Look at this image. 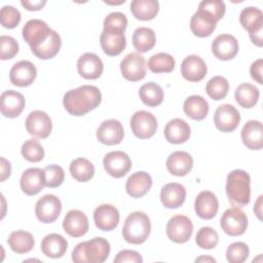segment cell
<instances>
[{"label":"cell","mask_w":263,"mask_h":263,"mask_svg":"<svg viewBox=\"0 0 263 263\" xmlns=\"http://www.w3.org/2000/svg\"><path fill=\"white\" fill-rule=\"evenodd\" d=\"M101 101L102 93L97 86L81 85L64 95L63 105L70 115L83 116L99 107Z\"/></svg>","instance_id":"obj_1"},{"label":"cell","mask_w":263,"mask_h":263,"mask_svg":"<svg viewBox=\"0 0 263 263\" xmlns=\"http://www.w3.org/2000/svg\"><path fill=\"white\" fill-rule=\"evenodd\" d=\"M109 254V241L104 237H95L79 242L72 252V260L75 263H103Z\"/></svg>","instance_id":"obj_2"},{"label":"cell","mask_w":263,"mask_h":263,"mask_svg":"<svg viewBox=\"0 0 263 263\" xmlns=\"http://www.w3.org/2000/svg\"><path fill=\"white\" fill-rule=\"evenodd\" d=\"M226 194L229 201L238 208L245 206L251 199V177L243 170L230 172L226 180Z\"/></svg>","instance_id":"obj_3"},{"label":"cell","mask_w":263,"mask_h":263,"mask_svg":"<svg viewBox=\"0 0 263 263\" xmlns=\"http://www.w3.org/2000/svg\"><path fill=\"white\" fill-rule=\"evenodd\" d=\"M151 232L149 217L143 212L130 213L123 224L122 236L132 245H141L147 240Z\"/></svg>","instance_id":"obj_4"},{"label":"cell","mask_w":263,"mask_h":263,"mask_svg":"<svg viewBox=\"0 0 263 263\" xmlns=\"http://www.w3.org/2000/svg\"><path fill=\"white\" fill-rule=\"evenodd\" d=\"M220 226L222 230L230 236H238L246 232L248 227V217L238 206L227 209L221 219Z\"/></svg>","instance_id":"obj_5"},{"label":"cell","mask_w":263,"mask_h":263,"mask_svg":"<svg viewBox=\"0 0 263 263\" xmlns=\"http://www.w3.org/2000/svg\"><path fill=\"white\" fill-rule=\"evenodd\" d=\"M129 124L133 134L139 139H149L154 136L157 129L156 117L145 110L135 112L130 117Z\"/></svg>","instance_id":"obj_6"},{"label":"cell","mask_w":263,"mask_h":263,"mask_svg":"<svg viewBox=\"0 0 263 263\" xmlns=\"http://www.w3.org/2000/svg\"><path fill=\"white\" fill-rule=\"evenodd\" d=\"M165 231L172 241L184 243L190 239L193 233V224L187 216L176 215L168 220Z\"/></svg>","instance_id":"obj_7"},{"label":"cell","mask_w":263,"mask_h":263,"mask_svg":"<svg viewBox=\"0 0 263 263\" xmlns=\"http://www.w3.org/2000/svg\"><path fill=\"white\" fill-rule=\"evenodd\" d=\"M62 212V202L53 194H45L39 198L35 204V215L37 219L45 224L54 222Z\"/></svg>","instance_id":"obj_8"},{"label":"cell","mask_w":263,"mask_h":263,"mask_svg":"<svg viewBox=\"0 0 263 263\" xmlns=\"http://www.w3.org/2000/svg\"><path fill=\"white\" fill-rule=\"evenodd\" d=\"M120 71L122 76L128 81L142 80L146 76L145 58L139 52L126 54L120 63Z\"/></svg>","instance_id":"obj_9"},{"label":"cell","mask_w":263,"mask_h":263,"mask_svg":"<svg viewBox=\"0 0 263 263\" xmlns=\"http://www.w3.org/2000/svg\"><path fill=\"white\" fill-rule=\"evenodd\" d=\"M103 165L110 176L119 179L130 171L132 160L123 151H111L104 156Z\"/></svg>","instance_id":"obj_10"},{"label":"cell","mask_w":263,"mask_h":263,"mask_svg":"<svg viewBox=\"0 0 263 263\" xmlns=\"http://www.w3.org/2000/svg\"><path fill=\"white\" fill-rule=\"evenodd\" d=\"M48 25L41 20L33 18L28 21L23 28V38L30 45L31 49L42 44L51 34Z\"/></svg>","instance_id":"obj_11"},{"label":"cell","mask_w":263,"mask_h":263,"mask_svg":"<svg viewBox=\"0 0 263 263\" xmlns=\"http://www.w3.org/2000/svg\"><path fill=\"white\" fill-rule=\"evenodd\" d=\"M214 122L220 132L231 133L238 126L240 122V114L234 106L223 104L216 109Z\"/></svg>","instance_id":"obj_12"},{"label":"cell","mask_w":263,"mask_h":263,"mask_svg":"<svg viewBox=\"0 0 263 263\" xmlns=\"http://www.w3.org/2000/svg\"><path fill=\"white\" fill-rule=\"evenodd\" d=\"M25 126L31 136L39 139H45L51 133L52 122L47 113L41 110H35L26 118Z\"/></svg>","instance_id":"obj_13"},{"label":"cell","mask_w":263,"mask_h":263,"mask_svg":"<svg viewBox=\"0 0 263 263\" xmlns=\"http://www.w3.org/2000/svg\"><path fill=\"white\" fill-rule=\"evenodd\" d=\"M124 137V129L117 119L104 120L97 129V139L102 144L112 146L121 143Z\"/></svg>","instance_id":"obj_14"},{"label":"cell","mask_w":263,"mask_h":263,"mask_svg":"<svg viewBox=\"0 0 263 263\" xmlns=\"http://www.w3.org/2000/svg\"><path fill=\"white\" fill-rule=\"evenodd\" d=\"M238 49V41L230 34H220L212 42V52L221 61L232 60L237 54Z\"/></svg>","instance_id":"obj_15"},{"label":"cell","mask_w":263,"mask_h":263,"mask_svg":"<svg viewBox=\"0 0 263 263\" xmlns=\"http://www.w3.org/2000/svg\"><path fill=\"white\" fill-rule=\"evenodd\" d=\"M37 76V69L30 61L15 63L9 71V79L13 85L26 87L31 85Z\"/></svg>","instance_id":"obj_16"},{"label":"cell","mask_w":263,"mask_h":263,"mask_svg":"<svg viewBox=\"0 0 263 263\" xmlns=\"http://www.w3.org/2000/svg\"><path fill=\"white\" fill-rule=\"evenodd\" d=\"M77 70L84 79H98L101 77L104 65L101 58L93 52H85L77 61Z\"/></svg>","instance_id":"obj_17"},{"label":"cell","mask_w":263,"mask_h":263,"mask_svg":"<svg viewBox=\"0 0 263 263\" xmlns=\"http://www.w3.org/2000/svg\"><path fill=\"white\" fill-rule=\"evenodd\" d=\"M63 228L70 236L81 237L88 231V219L83 212L71 210L66 214L63 220Z\"/></svg>","instance_id":"obj_18"},{"label":"cell","mask_w":263,"mask_h":263,"mask_svg":"<svg viewBox=\"0 0 263 263\" xmlns=\"http://www.w3.org/2000/svg\"><path fill=\"white\" fill-rule=\"evenodd\" d=\"M120 215L118 210L112 204H101L93 212V221L96 226L102 231H111L119 223Z\"/></svg>","instance_id":"obj_19"},{"label":"cell","mask_w":263,"mask_h":263,"mask_svg":"<svg viewBox=\"0 0 263 263\" xmlns=\"http://www.w3.org/2000/svg\"><path fill=\"white\" fill-rule=\"evenodd\" d=\"M208 72L205 62L196 54L186 57L181 63V74L190 82H198L202 80Z\"/></svg>","instance_id":"obj_20"},{"label":"cell","mask_w":263,"mask_h":263,"mask_svg":"<svg viewBox=\"0 0 263 263\" xmlns=\"http://www.w3.org/2000/svg\"><path fill=\"white\" fill-rule=\"evenodd\" d=\"M100 43L103 51L110 57L120 54L126 46L124 32L103 30L100 36Z\"/></svg>","instance_id":"obj_21"},{"label":"cell","mask_w":263,"mask_h":263,"mask_svg":"<svg viewBox=\"0 0 263 263\" xmlns=\"http://www.w3.org/2000/svg\"><path fill=\"white\" fill-rule=\"evenodd\" d=\"M25 108L24 96L15 90L8 89L1 93L0 110L3 116L15 118L21 115Z\"/></svg>","instance_id":"obj_22"},{"label":"cell","mask_w":263,"mask_h":263,"mask_svg":"<svg viewBox=\"0 0 263 263\" xmlns=\"http://www.w3.org/2000/svg\"><path fill=\"white\" fill-rule=\"evenodd\" d=\"M20 185L25 194L36 195L45 186L44 171L39 167H30L26 170L22 174Z\"/></svg>","instance_id":"obj_23"},{"label":"cell","mask_w":263,"mask_h":263,"mask_svg":"<svg viewBox=\"0 0 263 263\" xmlns=\"http://www.w3.org/2000/svg\"><path fill=\"white\" fill-rule=\"evenodd\" d=\"M219 209L217 196L212 191H201L197 194L194 201V210L196 215L203 220L213 219Z\"/></svg>","instance_id":"obj_24"},{"label":"cell","mask_w":263,"mask_h":263,"mask_svg":"<svg viewBox=\"0 0 263 263\" xmlns=\"http://www.w3.org/2000/svg\"><path fill=\"white\" fill-rule=\"evenodd\" d=\"M243 145L250 150H261L263 147V126L259 120H249L240 133Z\"/></svg>","instance_id":"obj_25"},{"label":"cell","mask_w":263,"mask_h":263,"mask_svg":"<svg viewBox=\"0 0 263 263\" xmlns=\"http://www.w3.org/2000/svg\"><path fill=\"white\" fill-rule=\"evenodd\" d=\"M152 186L151 176L143 171L136 172L128 177L125 183V189L129 196L134 198L143 197Z\"/></svg>","instance_id":"obj_26"},{"label":"cell","mask_w":263,"mask_h":263,"mask_svg":"<svg viewBox=\"0 0 263 263\" xmlns=\"http://www.w3.org/2000/svg\"><path fill=\"white\" fill-rule=\"evenodd\" d=\"M186 198V189L180 183H167L160 190L161 203L167 209L181 206Z\"/></svg>","instance_id":"obj_27"},{"label":"cell","mask_w":263,"mask_h":263,"mask_svg":"<svg viewBox=\"0 0 263 263\" xmlns=\"http://www.w3.org/2000/svg\"><path fill=\"white\" fill-rule=\"evenodd\" d=\"M163 134L168 143L183 144L189 140L191 128L184 119L174 118L166 123Z\"/></svg>","instance_id":"obj_28"},{"label":"cell","mask_w":263,"mask_h":263,"mask_svg":"<svg viewBox=\"0 0 263 263\" xmlns=\"http://www.w3.org/2000/svg\"><path fill=\"white\" fill-rule=\"evenodd\" d=\"M193 167L192 156L185 151H175L166 159L167 171L177 177L186 176Z\"/></svg>","instance_id":"obj_29"},{"label":"cell","mask_w":263,"mask_h":263,"mask_svg":"<svg viewBox=\"0 0 263 263\" xmlns=\"http://www.w3.org/2000/svg\"><path fill=\"white\" fill-rule=\"evenodd\" d=\"M68 250L67 239L58 233L47 234L41 241L42 253L49 258L58 259L65 255Z\"/></svg>","instance_id":"obj_30"},{"label":"cell","mask_w":263,"mask_h":263,"mask_svg":"<svg viewBox=\"0 0 263 263\" xmlns=\"http://www.w3.org/2000/svg\"><path fill=\"white\" fill-rule=\"evenodd\" d=\"M185 114L193 120H202L209 113V103L206 100L197 95L188 97L183 105Z\"/></svg>","instance_id":"obj_31"},{"label":"cell","mask_w":263,"mask_h":263,"mask_svg":"<svg viewBox=\"0 0 263 263\" xmlns=\"http://www.w3.org/2000/svg\"><path fill=\"white\" fill-rule=\"evenodd\" d=\"M217 23L204 12L197 10L190 20V29L197 37H208L216 29Z\"/></svg>","instance_id":"obj_32"},{"label":"cell","mask_w":263,"mask_h":263,"mask_svg":"<svg viewBox=\"0 0 263 263\" xmlns=\"http://www.w3.org/2000/svg\"><path fill=\"white\" fill-rule=\"evenodd\" d=\"M7 243L14 253L26 254L34 248L35 239L32 233L25 230H16L9 234Z\"/></svg>","instance_id":"obj_33"},{"label":"cell","mask_w":263,"mask_h":263,"mask_svg":"<svg viewBox=\"0 0 263 263\" xmlns=\"http://www.w3.org/2000/svg\"><path fill=\"white\" fill-rule=\"evenodd\" d=\"M129 7L137 20L151 21L158 13L159 3L156 0H133Z\"/></svg>","instance_id":"obj_34"},{"label":"cell","mask_w":263,"mask_h":263,"mask_svg":"<svg viewBox=\"0 0 263 263\" xmlns=\"http://www.w3.org/2000/svg\"><path fill=\"white\" fill-rule=\"evenodd\" d=\"M62 39L58 32L52 31L49 37L39 46L31 49L32 52L41 60H49L58 54L61 49Z\"/></svg>","instance_id":"obj_35"},{"label":"cell","mask_w":263,"mask_h":263,"mask_svg":"<svg viewBox=\"0 0 263 263\" xmlns=\"http://www.w3.org/2000/svg\"><path fill=\"white\" fill-rule=\"evenodd\" d=\"M156 43L154 31L148 27H139L133 34V45L139 52H147L151 50Z\"/></svg>","instance_id":"obj_36"},{"label":"cell","mask_w":263,"mask_h":263,"mask_svg":"<svg viewBox=\"0 0 263 263\" xmlns=\"http://www.w3.org/2000/svg\"><path fill=\"white\" fill-rule=\"evenodd\" d=\"M259 96H260V91L259 89L251 84V83H241L239 84L234 92V97H235V101L237 102V104L242 107V108H253L258 100H259Z\"/></svg>","instance_id":"obj_37"},{"label":"cell","mask_w":263,"mask_h":263,"mask_svg":"<svg viewBox=\"0 0 263 263\" xmlns=\"http://www.w3.org/2000/svg\"><path fill=\"white\" fill-rule=\"evenodd\" d=\"M141 101L148 107H157L163 101V90L156 82H147L139 89Z\"/></svg>","instance_id":"obj_38"},{"label":"cell","mask_w":263,"mask_h":263,"mask_svg":"<svg viewBox=\"0 0 263 263\" xmlns=\"http://www.w3.org/2000/svg\"><path fill=\"white\" fill-rule=\"evenodd\" d=\"M239 22L243 29L249 33L263 28V13L254 6L243 8L239 14Z\"/></svg>","instance_id":"obj_39"},{"label":"cell","mask_w":263,"mask_h":263,"mask_svg":"<svg viewBox=\"0 0 263 263\" xmlns=\"http://www.w3.org/2000/svg\"><path fill=\"white\" fill-rule=\"evenodd\" d=\"M70 174L78 182H87L95 175L93 164L84 157H78L70 163Z\"/></svg>","instance_id":"obj_40"},{"label":"cell","mask_w":263,"mask_h":263,"mask_svg":"<svg viewBox=\"0 0 263 263\" xmlns=\"http://www.w3.org/2000/svg\"><path fill=\"white\" fill-rule=\"evenodd\" d=\"M176 65L175 59L167 52H158L148 60V68L153 73H170Z\"/></svg>","instance_id":"obj_41"},{"label":"cell","mask_w":263,"mask_h":263,"mask_svg":"<svg viewBox=\"0 0 263 263\" xmlns=\"http://www.w3.org/2000/svg\"><path fill=\"white\" fill-rule=\"evenodd\" d=\"M229 89V83L223 76L212 77L205 85V91L209 97L215 101H220L224 99Z\"/></svg>","instance_id":"obj_42"},{"label":"cell","mask_w":263,"mask_h":263,"mask_svg":"<svg viewBox=\"0 0 263 263\" xmlns=\"http://www.w3.org/2000/svg\"><path fill=\"white\" fill-rule=\"evenodd\" d=\"M23 157L30 162H39L44 157V149L36 139L27 140L21 148Z\"/></svg>","instance_id":"obj_43"},{"label":"cell","mask_w":263,"mask_h":263,"mask_svg":"<svg viewBox=\"0 0 263 263\" xmlns=\"http://www.w3.org/2000/svg\"><path fill=\"white\" fill-rule=\"evenodd\" d=\"M196 245L204 250H211L216 248L219 242V235L218 232L209 226L201 227L195 236Z\"/></svg>","instance_id":"obj_44"},{"label":"cell","mask_w":263,"mask_h":263,"mask_svg":"<svg viewBox=\"0 0 263 263\" xmlns=\"http://www.w3.org/2000/svg\"><path fill=\"white\" fill-rule=\"evenodd\" d=\"M197 10L204 12L217 23L224 16L226 6L221 0H203L199 3Z\"/></svg>","instance_id":"obj_45"},{"label":"cell","mask_w":263,"mask_h":263,"mask_svg":"<svg viewBox=\"0 0 263 263\" xmlns=\"http://www.w3.org/2000/svg\"><path fill=\"white\" fill-rule=\"evenodd\" d=\"M250 254L249 247L241 241H235L229 245L226 251V259L230 263H242Z\"/></svg>","instance_id":"obj_46"},{"label":"cell","mask_w":263,"mask_h":263,"mask_svg":"<svg viewBox=\"0 0 263 263\" xmlns=\"http://www.w3.org/2000/svg\"><path fill=\"white\" fill-rule=\"evenodd\" d=\"M45 186L49 188H57L61 186L65 179L64 168L58 164H49L43 168Z\"/></svg>","instance_id":"obj_47"},{"label":"cell","mask_w":263,"mask_h":263,"mask_svg":"<svg viewBox=\"0 0 263 263\" xmlns=\"http://www.w3.org/2000/svg\"><path fill=\"white\" fill-rule=\"evenodd\" d=\"M0 22L4 28L13 29L21 22V12L12 5H5L0 10Z\"/></svg>","instance_id":"obj_48"},{"label":"cell","mask_w":263,"mask_h":263,"mask_svg":"<svg viewBox=\"0 0 263 263\" xmlns=\"http://www.w3.org/2000/svg\"><path fill=\"white\" fill-rule=\"evenodd\" d=\"M104 29L111 31H121L124 32L127 27L126 15L119 11H114L109 13L104 20Z\"/></svg>","instance_id":"obj_49"},{"label":"cell","mask_w":263,"mask_h":263,"mask_svg":"<svg viewBox=\"0 0 263 263\" xmlns=\"http://www.w3.org/2000/svg\"><path fill=\"white\" fill-rule=\"evenodd\" d=\"M0 49L1 60H10L18 52V43L13 37L2 35L0 37Z\"/></svg>","instance_id":"obj_50"},{"label":"cell","mask_w":263,"mask_h":263,"mask_svg":"<svg viewBox=\"0 0 263 263\" xmlns=\"http://www.w3.org/2000/svg\"><path fill=\"white\" fill-rule=\"evenodd\" d=\"M115 263H124V262H130V263H142L143 259L141 255L134 250H121L117 253V255L114 258Z\"/></svg>","instance_id":"obj_51"},{"label":"cell","mask_w":263,"mask_h":263,"mask_svg":"<svg viewBox=\"0 0 263 263\" xmlns=\"http://www.w3.org/2000/svg\"><path fill=\"white\" fill-rule=\"evenodd\" d=\"M262 67H263V60L262 59H258L255 62L252 63L251 68H250V74L251 77L258 82L259 84L263 83L262 80Z\"/></svg>","instance_id":"obj_52"},{"label":"cell","mask_w":263,"mask_h":263,"mask_svg":"<svg viewBox=\"0 0 263 263\" xmlns=\"http://www.w3.org/2000/svg\"><path fill=\"white\" fill-rule=\"evenodd\" d=\"M21 4L30 11H37L43 8V6L46 4V0H36V1H31V0H22Z\"/></svg>","instance_id":"obj_53"},{"label":"cell","mask_w":263,"mask_h":263,"mask_svg":"<svg viewBox=\"0 0 263 263\" xmlns=\"http://www.w3.org/2000/svg\"><path fill=\"white\" fill-rule=\"evenodd\" d=\"M0 161H1V173H0L1 178H0V181L3 182V181H5V179H7L10 176L11 165H10V162L8 160H6L4 157H1Z\"/></svg>","instance_id":"obj_54"},{"label":"cell","mask_w":263,"mask_h":263,"mask_svg":"<svg viewBox=\"0 0 263 263\" xmlns=\"http://www.w3.org/2000/svg\"><path fill=\"white\" fill-rule=\"evenodd\" d=\"M262 32H263V28H262V29H258V30H256V31H254V32L249 33L251 41H252L255 45H257V46H259V47H261V46L263 45V33H262Z\"/></svg>","instance_id":"obj_55"},{"label":"cell","mask_w":263,"mask_h":263,"mask_svg":"<svg viewBox=\"0 0 263 263\" xmlns=\"http://www.w3.org/2000/svg\"><path fill=\"white\" fill-rule=\"evenodd\" d=\"M262 197L263 196L260 195L257 198V200L255 202V205H254V212H255V214H256V216L258 217L259 220L262 219V217H261V214H262Z\"/></svg>","instance_id":"obj_56"},{"label":"cell","mask_w":263,"mask_h":263,"mask_svg":"<svg viewBox=\"0 0 263 263\" xmlns=\"http://www.w3.org/2000/svg\"><path fill=\"white\" fill-rule=\"evenodd\" d=\"M195 262H216V260L212 257H204V256H201V257H198L195 259Z\"/></svg>","instance_id":"obj_57"}]
</instances>
